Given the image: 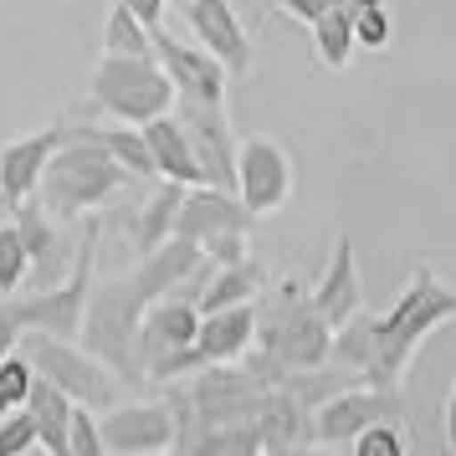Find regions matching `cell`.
Here are the masks:
<instances>
[{"mask_svg":"<svg viewBox=\"0 0 456 456\" xmlns=\"http://www.w3.org/2000/svg\"><path fill=\"white\" fill-rule=\"evenodd\" d=\"M446 441H452V452H456V379H452V390H446Z\"/></svg>","mask_w":456,"mask_h":456,"instance_id":"39","label":"cell"},{"mask_svg":"<svg viewBox=\"0 0 456 456\" xmlns=\"http://www.w3.org/2000/svg\"><path fill=\"white\" fill-rule=\"evenodd\" d=\"M87 93L118 124H149V118L175 108V83H169L165 67L154 62V52L149 57H113V52H103L93 77H87Z\"/></svg>","mask_w":456,"mask_h":456,"instance_id":"6","label":"cell"},{"mask_svg":"<svg viewBox=\"0 0 456 456\" xmlns=\"http://www.w3.org/2000/svg\"><path fill=\"white\" fill-rule=\"evenodd\" d=\"M441 323H456V288L441 282V272L431 262H415L405 292L390 303V313H379V354H374L370 385H400L415 349Z\"/></svg>","mask_w":456,"mask_h":456,"instance_id":"2","label":"cell"},{"mask_svg":"<svg viewBox=\"0 0 456 456\" xmlns=\"http://www.w3.org/2000/svg\"><path fill=\"white\" fill-rule=\"evenodd\" d=\"M128 180L134 175L93 134L67 128V139L52 149L42 180H37V200L52 210V221H77L87 210H103L118 190H128Z\"/></svg>","mask_w":456,"mask_h":456,"instance_id":"3","label":"cell"},{"mask_svg":"<svg viewBox=\"0 0 456 456\" xmlns=\"http://www.w3.org/2000/svg\"><path fill=\"white\" fill-rule=\"evenodd\" d=\"M282 16H292V21L313 26L318 16H329V11H338V5H349V0H272Z\"/></svg>","mask_w":456,"mask_h":456,"instance_id":"35","label":"cell"},{"mask_svg":"<svg viewBox=\"0 0 456 456\" xmlns=\"http://www.w3.org/2000/svg\"><path fill=\"white\" fill-rule=\"evenodd\" d=\"M313 52H318V62L329 67V72H344L354 62L359 42H354V26H349V11L344 5L313 21Z\"/></svg>","mask_w":456,"mask_h":456,"instance_id":"27","label":"cell"},{"mask_svg":"<svg viewBox=\"0 0 456 456\" xmlns=\"http://www.w3.org/2000/svg\"><path fill=\"white\" fill-rule=\"evenodd\" d=\"M62 139H67V124H46L37 134L5 139V149H0V200H5V210L21 206L26 195H37V180H42L46 159Z\"/></svg>","mask_w":456,"mask_h":456,"instance_id":"16","label":"cell"},{"mask_svg":"<svg viewBox=\"0 0 456 456\" xmlns=\"http://www.w3.org/2000/svg\"><path fill=\"white\" fill-rule=\"evenodd\" d=\"M251 333H256V308H251V303L200 313V329H195V364H236V359H247Z\"/></svg>","mask_w":456,"mask_h":456,"instance_id":"18","label":"cell"},{"mask_svg":"<svg viewBox=\"0 0 456 456\" xmlns=\"http://www.w3.org/2000/svg\"><path fill=\"white\" fill-rule=\"evenodd\" d=\"M180 200H185V185L175 180H159L154 195L144 200V210L134 216V247L139 251H154L165 236H175V216H180Z\"/></svg>","mask_w":456,"mask_h":456,"instance_id":"25","label":"cell"},{"mask_svg":"<svg viewBox=\"0 0 456 456\" xmlns=\"http://www.w3.org/2000/svg\"><path fill=\"white\" fill-rule=\"evenodd\" d=\"M0 210H5V200H0Z\"/></svg>","mask_w":456,"mask_h":456,"instance_id":"41","label":"cell"},{"mask_svg":"<svg viewBox=\"0 0 456 456\" xmlns=\"http://www.w3.org/2000/svg\"><path fill=\"white\" fill-rule=\"evenodd\" d=\"M267 288V272L256 267L251 256L241 262H226V267H210L206 262V288L195 292V308H236V303H256V292Z\"/></svg>","mask_w":456,"mask_h":456,"instance_id":"21","label":"cell"},{"mask_svg":"<svg viewBox=\"0 0 456 456\" xmlns=\"http://www.w3.org/2000/svg\"><path fill=\"white\" fill-rule=\"evenodd\" d=\"M93 256H98V210H87V236H83V247H77V262H72V272H67L62 288L11 292L21 329H42V333H57V338H77L87 292H93Z\"/></svg>","mask_w":456,"mask_h":456,"instance_id":"8","label":"cell"},{"mask_svg":"<svg viewBox=\"0 0 456 456\" xmlns=\"http://www.w3.org/2000/svg\"><path fill=\"white\" fill-rule=\"evenodd\" d=\"M180 11H185L195 42L206 46L231 77H251L256 52H251V37H247V26H241V16H236L231 0H185Z\"/></svg>","mask_w":456,"mask_h":456,"instance_id":"13","label":"cell"},{"mask_svg":"<svg viewBox=\"0 0 456 456\" xmlns=\"http://www.w3.org/2000/svg\"><path fill=\"white\" fill-rule=\"evenodd\" d=\"M72 405L77 400H67L52 379H31V395H26V411L37 415V441H42L52 456H67V420H72Z\"/></svg>","mask_w":456,"mask_h":456,"instance_id":"24","label":"cell"},{"mask_svg":"<svg viewBox=\"0 0 456 456\" xmlns=\"http://www.w3.org/2000/svg\"><path fill=\"white\" fill-rule=\"evenodd\" d=\"M21 318H16V303L11 297H0V359L5 354H16V344H21Z\"/></svg>","mask_w":456,"mask_h":456,"instance_id":"37","label":"cell"},{"mask_svg":"<svg viewBox=\"0 0 456 456\" xmlns=\"http://www.w3.org/2000/svg\"><path fill=\"white\" fill-rule=\"evenodd\" d=\"M256 333H251V364L247 370L262 385H277L292 370H313L329 359V323L313 308V292L297 277H282L256 292Z\"/></svg>","mask_w":456,"mask_h":456,"instance_id":"1","label":"cell"},{"mask_svg":"<svg viewBox=\"0 0 456 456\" xmlns=\"http://www.w3.org/2000/svg\"><path fill=\"white\" fill-rule=\"evenodd\" d=\"M400 385H370V379H359V385H344V390H333L318 411H313L308 431L318 446H349L354 436L374 426V420H400Z\"/></svg>","mask_w":456,"mask_h":456,"instance_id":"10","label":"cell"},{"mask_svg":"<svg viewBox=\"0 0 456 456\" xmlns=\"http://www.w3.org/2000/svg\"><path fill=\"white\" fill-rule=\"evenodd\" d=\"M98 431L108 456H149L175 446L180 420L169 400H113L108 411H98Z\"/></svg>","mask_w":456,"mask_h":456,"instance_id":"12","label":"cell"},{"mask_svg":"<svg viewBox=\"0 0 456 456\" xmlns=\"http://www.w3.org/2000/svg\"><path fill=\"white\" fill-rule=\"evenodd\" d=\"M206 262L210 267H226V262H241V256H247V236H241V231H231V236H216V241H206Z\"/></svg>","mask_w":456,"mask_h":456,"instance_id":"36","label":"cell"},{"mask_svg":"<svg viewBox=\"0 0 456 456\" xmlns=\"http://www.w3.org/2000/svg\"><path fill=\"white\" fill-rule=\"evenodd\" d=\"M128 11H134V16H139V21L149 26V31H154V26H165V11H169V0H124Z\"/></svg>","mask_w":456,"mask_h":456,"instance_id":"38","label":"cell"},{"mask_svg":"<svg viewBox=\"0 0 456 456\" xmlns=\"http://www.w3.org/2000/svg\"><path fill=\"white\" fill-rule=\"evenodd\" d=\"M236 195H241V206L262 221V216H277V210L292 200V190H297V169H292V154L277 139L267 134H251L236 144Z\"/></svg>","mask_w":456,"mask_h":456,"instance_id":"9","label":"cell"},{"mask_svg":"<svg viewBox=\"0 0 456 456\" xmlns=\"http://www.w3.org/2000/svg\"><path fill=\"white\" fill-rule=\"evenodd\" d=\"M180 128H185L190 149H195V159L206 169V185H221L231 190L236 185V128H231V113L226 103H206V98H185V93H175V108H169Z\"/></svg>","mask_w":456,"mask_h":456,"instance_id":"11","label":"cell"},{"mask_svg":"<svg viewBox=\"0 0 456 456\" xmlns=\"http://www.w3.org/2000/svg\"><path fill=\"white\" fill-rule=\"evenodd\" d=\"M169 5H185V0H169Z\"/></svg>","mask_w":456,"mask_h":456,"instance_id":"40","label":"cell"},{"mask_svg":"<svg viewBox=\"0 0 456 456\" xmlns=\"http://www.w3.org/2000/svg\"><path fill=\"white\" fill-rule=\"evenodd\" d=\"M354 456H405V431H400V420H374L364 431L349 441Z\"/></svg>","mask_w":456,"mask_h":456,"instance_id":"32","label":"cell"},{"mask_svg":"<svg viewBox=\"0 0 456 456\" xmlns=\"http://www.w3.org/2000/svg\"><path fill=\"white\" fill-rule=\"evenodd\" d=\"M16 349L31 359V370L42 374V379H52V385H57L67 400H77V405L108 411L113 400H124V379L108 370L93 349H83L77 338H57V333L26 329Z\"/></svg>","mask_w":456,"mask_h":456,"instance_id":"5","label":"cell"},{"mask_svg":"<svg viewBox=\"0 0 456 456\" xmlns=\"http://www.w3.org/2000/svg\"><path fill=\"white\" fill-rule=\"evenodd\" d=\"M344 11H349V26H354V42L359 46H370V52H385L390 46L395 26H390L385 0H349Z\"/></svg>","mask_w":456,"mask_h":456,"instance_id":"29","label":"cell"},{"mask_svg":"<svg viewBox=\"0 0 456 456\" xmlns=\"http://www.w3.org/2000/svg\"><path fill=\"white\" fill-rule=\"evenodd\" d=\"M26 277H31V256H26L21 226L16 221H0V297L21 292Z\"/></svg>","mask_w":456,"mask_h":456,"instance_id":"30","label":"cell"},{"mask_svg":"<svg viewBox=\"0 0 456 456\" xmlns=\"http://www.w3.org/2000/svg\"><path fill=\"white\" fill-rule=\"evenodd\" d=\"M251 216L241 206L236 190H221V185H185V200H180V216H175V231L190 236V241H216V236H231V231H251Z\"/></svg>","mask_w":456,"mask_h":456,"instance_id":"15","label":"cell"},{"mask_svg":"<svg viewBox=\"0 0 456 456\" xmlns=\"http://www.w3.org/2000/svg\"><path fill=\"white\" fill-rule=\"evenodd\" d=\"M83 134H93L98 144L118 159V165L134 175V180H154V159H149V139H144V124H113L108 128H83Z\"/></svg>","mask_w":456,"mask_h":456,"instance_id":"26","label":"cell"},{"mask_svg":"<svg viewBox=\"0 0 456 456\" xmlns=\"http://www.w3.org/2000/svg\"><path fill=\"white\" fill-rule=\"evenodd\" d=\"M195 329H200V308L185 292L154 297L139 318V359H144V379H180V374L200 370L195 364Z\"/></svg>","mask_w":456,"mask_h":456,"instance_id":"7","label":"cell"},{"mask_svg":"<svg viewBox=\"0 0 456 456\" xmlns=\"http://www.w3.org/2000/svg\"><path fill=\"white\" fill-rule=\"evenodd\" d=\"M144 139H149V159H154V180H175V185H206V169L190 149L185 128L175 113H159L144 124Z\"/></svg>","mask_w":456,"mask_h":456,"instance_id":"20","label":"cell"},{"mask_svg":"<svg viewBox=\"0 0 456 456\" xmlns=\"http://www.w3.org/2000/svg\"><path fill=\"white\" fill-rule=\"evenodd\" d=\"M154 62L169 72V83L175 93H185V98H206V103H226V83L231 72L216 57H210L206 46L195 42H175L165 26H154Z\"/></svg>","mask_w":456,"mask_h":456,"instance_id":"14","label":"cell"},{"mask_svg":"<svg viewBox=\"0 0 456 456\" xmlns=\"http://www.w3.org/2000/svg\"><path fill=\"white\" fill-rule=\"evenodd\" d=\"M31 446H42L37 441V415L26 411V405L0 415V456H26Z\"/></svg>","mask_w":456,"mask_h":456,"instance_id":"34","label":"cell"},{"mask_svg":"<svg viewBox=\"0 0 456 456\" xmlns=\"http://www.w3.org/2000/svg\"><path fill=\"white\" fill-rule=\"evenodd\" d=\"M308 292H313V308L323 313L329 329H338L349 313L364 308V282H359V262H354V241L349 236L333 241L329 267H323V277H318V288H308Z\"/></svg>","mask_w":456,"mask_h":456,"instance_id":"19","label":"cell"},{"mask_svg":"<svg viewBox=\"0 0 456 456\" xmlns=\"http://www.w3.org/2000/svg\"><path fill=\"white\" fill-rule=\"evenodd\" d=\"M31 379H37V370H31V359H26L21 349L0 359V415L16 411V405H26V395H31Z\"/></svg>","mask_w":456,"mask_h":456,"instance_id":"31","label":"cell"},{"mask_svg":"<svg viewBox=\"0 0 456 456\" xmlns=\"http://www.w3.org/2000/svg\"><path fill=\"white\" fill-rule=\"evenodd\" d=\"M374 354H379V318L364 313V308L349 313V318L329 333V364L359 374V379L374 374Z\"/></svg>","mask_w":456,"mask_h":456,"instance_id":"22","label":"cell"},{"mask_svg":"<svg viewBox=\"0 0 456 456\" xmlns=\"http://www.w3.org/2000/svg\"><path fill=\"white\" fill-rule=\"evenodd\" d=\"M144 292L134 288V277H108L93 282L83 308V329L77 344L93 349L118 379H144V359H139V318H144Z\"/></svg>","mask_w":456,"mask_h":456,"instance_id":"4","label":"cell"},{"mask_svg":"<svg viewBox=\"0 0 456 456\" xmlns=\"http://www.w3.org/2000/svg\"><path fill=\"white\" fill-rule=\"evenodd\" d=\"M67 456H108L93 405H72V420H67Z\"/></svg>","mask_w":456,"mask_h":456,"instance_id":"33","label":"cell"},{"mask_svg":"<svg viewBox=\"0 0 456 456\" xmlns=\"http://www.w3.org/2000/svg\"><path fill=\"white\" fill-rule=\"evenodd\" d=\"M103 52H113V57H149V52H154V31L128 11L124 0H113V5H108Z\"/></svg>","mask_w":456,"mask_h":456,"instance_id":"28","label":"cell"},{"mask_svg":"<svg viewBox=\"0 0 456 456\" xmlns=\"http://www.w3.org/2000/svg\"><path fill=\"white\" fill-rule=\"evenodd\" d=\"M11 210H16V226H21L31 272L42 277V288H46V277L62 267V236H57V226H52V210H46L37 195H26L21 206H11Z\"/></svg>","mask_w":456,"mask_h":456,"instance_id":"23","label":"cell"},{"mask_svg":"<svg viewBox=\"0 0 456 456\" xmlns=\"http://www.w3.org/2000/svg\"><path fill=\"white\" fill-rule=\"evenodd\" d=\"M206 262V251H200V241H190V236H165L154 251H139V267L128 272L134 277V288L144 292V303H154V297H169V292H180L190 282V272Z\"/></svg>","mask_w":456,"mask_h":456,"instance_id":"17","label":"cell"}]
</instances>
